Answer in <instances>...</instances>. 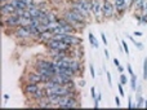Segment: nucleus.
Returning <instances> with one entry per match:
<instances>
[{
    "label": "nucleus",
    "instance_id": "20e7f679",
    "mask_svg": "<svg viewBox=\"0 0 147 110\" xmlns=\"http://www.w3.org/2000/svg\"><path fill=\"white\" fill-rule=\"evenodd\" d=\"M14 35L17 36V38L26 39V38H30V36H32V34H31L28 26H18V27L16 29V31H14Z\"/></svg>",
    "mask_w": 147,
    "mask_h": 110
},
{
    "label": "nucleus",
    "instance_id": "4c0bfd02",
    "mask_svg": "<svg viewBox=\"0 0 147 110\" xmlns=\"http://www.w3.org/2000/svg\"><path fill=\"white\" fill-rule=\"evenodd\" d=\"M142 106H145V108H147V100H143V105Z\"/></svg>",
    "mask_w": 147,
    "mask_h": 110
},
{
    "label": "nucleus",
    "instance_id": "c9c22d12",
    "mask_svg": "<svg viewBox=\"0 0 147 110\" xmlns=\"http://www.w3.org/2000/svg\"><path fill=\"white\" fill-rule=\"evenodd\" d=\"M105 54H106V58L109 60V58H110V54H109V51H107V49H106V51H105Z\"/></svg>",
    "mask_w": 147,
    "mask_h": 110
},
{
    "label": "nucleus",
    "instance_id": "f257e3e1",
    "mask_svg": "<svg viewBox=\"0 0 147 110\" xmlns=\"http://www.w3.org/2000/svg\"><path fill=\"white\" fill-rule=\"evenodd\" d=\"M63 18L67 21V22H70L74 27H78V26H83L85 25L86 22V17H84L83 14H80V13H78L76 10H74L70 8L69 10H65L63 12Z\"/></svg>",
    "mask_w": 147,
    "mask_h": 110
},
{
    "label": "nucleus",
    "instance_id": "f03ea898",
    "mask_svg": "<svg viewBox=\"0 0 147 110\" xmlns=\"http://www.w3.org/2000/svg\"><path fill=\"white\" fill-rule=\"evenodd\" d=\"M45 45L48 47V49H59V51L66 52H70V49H71V45H69L63 40H58V39H49L45 43Z\"/></svg>",
    "mask_w": 147,
    "mask_h": 110
},
{
    "label": "nucleus",
    "instance_id": "473e14b6",
    "mask_svg": "<svg viewBox=\"0 0 147 110\" xmlns=\"http://www.w3.org/2000/svg\"><path fill=\"white\" fill-rule=\"evenodd\" d=\"M115 104H116V106H120V98L117 96L115 97Z\"/></svg>",
    "mask_w": 147,
    "mask_h": 110
},
{
    "label": "nucleus",
    "instance_id": "aec40b11",
    "mask_svg": "<svg viewBox=\"0 0 147 110\" xmlns=\"http://www.w3.org/2000/svg\"><path fill=\"white\" fill-rule=\"evenodd\" d=\"M130 86H132V90H137V77L134 75H130Z\"/></svg>",
    "mask_w": 147,
    "mask_h": 110
},
{
    "label": "nucleus",
    "instance_id": "4468645a",
    "mask_svg": "<svg viewBox=\"0 0 147 110\" xmlns=\"http://www.w3.org/2000/svg\"><path fill=\"white\" fill-rule=\"evenodd\" d=\"M71 9H74V10H76V12H78V13H80V14H83V16H84V17H86V18H88V17H89V16H90V14H89V13H88V12H86V10H85V9H84V8H83V7H81V5H80V4H78V3H74V4L71 5Z\"/></svg>",
    "mask_w": 147,
    "mask_h": 110
},
{
    "label": "nucleus",
    "instance_id": "c85d7f7f",
    "mask_svg": "<svg viewBox=\"0 0 147 110\" xmlns=\"http://www.w3.org/2000/svg\"><path fill=\"white\" fill-rule=\"evenodd\" d=\"M106 74H107V80H109V84L111 86V84H112V80H111V74H110V71H106Z\"/></svg>",
    "mask_w": 147,
    "mask_h": 110
},
{
    "label": "nucleus",
    "instance_id": "58836bf2",
    "mask_svg": "<svg viewBox=\"0 0 147 110\" xmlns=\"http://www.w3.org/2000/svg\"><path fill=\"white\" fill-rule=\"evenodd\" d=\"M117 69H119V71H120V73H123V71H124V69H123L121 66H119V67H117Z\"/></svg>",
    "mask_w": 147,
    "mask_h": 110
},
{
    "label": "nucleus",
    "instance_id": "5701e85b",
    "mask_svg": "<svg viewBox=\"0 0 147 110\" xmlns=\"http://www.w3.org/2000/svg\"><path fill=\"white\" fill-rule=\"evenodd\" d=\"M26 10H27V9H16L14 14L20 16V17H23V16H25V13H26Z\"/></svg>",
    "mask_w": 147,
    "mask_h": 110
},
{
    "label": "nucleus",
    "instance_id": "2eb2a0df",
    "mask_svg": "<svg viewBox=\"0 0 147 110\" xmlns=\"http://www.w3.org/2000/svg\"><path fill=\"white\" fill-rule=\"evenodd\" d=\"M10 3L16 9H28V5L25 3V0H10Z\"/></svg>",
    "mask_w": 147,
    "mask_h": 110
},
{
    "label": "nucleus",
    "instance_id": "9b49d317",
    "mask_svg": "<svg viewBox=\"0 0 147 110\" xmlns=\"http://www.w3.org/2000/svg\"><path fill=\"white\" fill-rule=\"evenodd\" d=\"M67 53H69V52H66V51H59V49H49V54H51V57L53 60L63 58L65 56H67Z\"/></svg>",
    "mask_w": 147,
    "mask_h": 110
},
{
    "label": "nucleus",
    "instance_id": "f8f14e48",
    "mask_svg": "<svg viewBox=\"0 0 147 110\" xmlns=\"http://www.w3.org/2000/svg\"><path fill=\"white\" fill-rule=\"evenodd\" d=\"M78 4H80L89 14H92V0H76Z\"/></svg>",
    "mask_w": 147,
    "mask_h": 110
},
{
    "label": "nucleus",
    "instance_id": "a211bd4d",
    "mask_svg": "<svg viewBox=\"0 0 147 110\" xmlns=\"http://www.w3.org/2000/svg\"><path fill=\"white\" fill-rule=\"evenodd\" d=\"M88 36H89V41H90L92 47H93V48H98V41H97V39L94 38L93 34L89 33V34H88Z\"/></svg>",
    "mask_w": 147,
    "mask_h": 110
},
{
    "label": "nucleus",
    "instance_id": "ddd939ff",
    "mask_svg": "<svg viewBox=\"0 0 147 110\" xmlns=\"http://www.w3.org/2000/svg\"><path fill=\"white\" fill-rule=\"evenodd\" d=\"M52 36H53V33L48 30V31H44V33H40L38 38H39V41H43V43L45 44L49 39H52Z\"/></svg>",
    "mask_w": 147,
    "mask_h": 110
},
{
    "label": "nucleus",
    "instance_id": "f3484780",
    "mask_svg": "<svg viewBox=\"0 0 147 110\" xmlns=\"http://www.w3.org/2000/svg\"><path fill=\"white\" fill-rule=\"evenodd\" d=\"M114 7L119 13H123L124 10H127V7L124 4V0H114Z\"/></svg>",
    "mask_w": 147,
    "mask_h": 110
},
{
    "label": "nucleus",
    "instance_id": "7ed1b4c3",
    "mask_svg": "<svg viewBox=\"0 0 147 110\" xmlns=\"http://www.w3.org/2000/svg\"><path fill=\"white\" fill-rule=\"evenodd\" d=\"M92 13L97 20H102L103 16V1L101 0H92Z\"/></svg>",
    "mask_w": 147,
    "mask_h": 110
},
{
    "label": "nucleus",
    "instance_id": "7c9ffc66",
    "mask_svg": "<svg viewBox=\"0 0 147 110\" xmlns=\"http://www.w3.org/2000/svg\"><path fill=\"white\" fill-rule=\"evenodd\" d=\"M90 92H92V97H93V98H96V87H92Z\"/></svg>",
    "mask_w": 147,
    "mask_h": 110
},
{
    "label": "nucleus",
    "instance_id": "f704fd0d",
    "mask_svg": "<svg viewBox=\"0 0 147 110\" xmlns=\"http://www.w3.org/2000/svg\"><path fill=\"white\" fill-rule=\"evenodd\" d=\"M114 62H115V65H116L117 67L120 66V62H119V60H117V58H115V60H114Z\"/></svg>",
    "mask_w": 147,
    "mask_h": 110
},
{
    "label": "nucleus",
    "instance_id": "bb28decb",
    "mask_svg": "<svg viewBox=\"0 0 147 110\" xmlns=\"http://www.w3.org/2000/svg\"><path fill=\"white\" fill-rule=\"evenodd\" d=\"M123 47H124V51H125V53H127V54H129V48H128V45H127V43H125V41H123Z\"/></svg>",
    "mask_w": 147,
    "mask_h": 110
},
{
    "label": "nucleus",
    "instance_id": "6e6552de",
    "mask_svg": "<svg viewBox=\"0 0 147 110\" xmlns=\"http://www.w3.org/2000/svg\"><path fill=\"white\" fill-rule=\"evenodd\" d=\"M36 67H43V69H49L56 71V65H54V61H47V60H39L36 62Z\"/></svg>",
    "mask_w": 147,
    "mask_h": 110
},
{
    "label": "nucleus",
    "instance_id": "cd10ccee",
    "mask_svg": "<svg viewBox=\"0 0 147 110\" xmlns=\"http://www.w3.org/2000/svg\"><path fill=\"white\" fill-rule=\"evenodd\" d=\"M117 87H119V92H120V95L124 96V90H123V83H120V84L117 86Z\"/></svg>",
    "mask_w": 147,
    "mask_h": 110
},
{
    "label": "nucleus",
    "instance_id": "412c9836",
    "mask_svg": "<svg viewBox=\"0 0 147 110\" xmlns=\"http://www.w3.org/2000/svg\"><path fill=\"white\" fill-rule=\"evenodd\" d=\"M47 18H48L49 22H54V21H57L56 14H54V13H47Z\"/></svg>",
    "mask_w": 147,
    "mask_h": 110
},
{
    "label": "nucleus",
    "instance_id": "4be33fe9",
    "mask_svg": "<svg viewBox=\"0 0 147 110\" xmlns=\"http://www.w3.org/2000/svg\"><path fill=\"white\" fill-rule=\"evenodd\" d=\"M143 79H147V58L143 61Z\"/></svg>",
    "mask_w": 147,
    "mask_h": 110
},
{
    "label": "nucleus",
    "instance_id": "e433bc0d",
    "mask_svg": "<svg viewBox=\"0 0 147 110\" xmlns=\"http://www.w3.org/2000/svg\"><path fill=\"white\" fill-rule=\"evenodd\" d=\"M136 35H137V36H141V35H142V33H140V31H136Z\"/></svg>",
    "mask_w": 147,
    "mask_h": 110
},
{
    "label": "nucleus",
    "instance_id": "a878e982",
    "mask_svg": "<svg viewBox=\"0 0 147 110\" xmlns=\"http://www.w3.org/2000/svg\"><path fill=\"white\" fill-rule=\"evenodd\" d=\"M89 69H90L92 78H96V73H94V67H93V65H89Z\"/></svg>",
    "mask_w": 147,
    "mask_h": 110
},
{
    "label": "nucleus",
    "instance_id": "9d476101",
    "mask_svg": "<svg viewBox=\"0 0 147 110\" xmlns=\"http://www.w3.org/2000/svg\"><path fill=\"white\" fill-rule=\"evenodd\" d=\"M40 90V86L39 84H35V83H27V84L23 87V92L27 93L28 96H31L32 93H35L36 91Z\"/></svg>",
    "mask_w": 147,
    "mask_h": 110
},
{
    "label": "nucleus",
    "instance_id": "ea45409f",
    "mask_svg": "<svg viewBox=\"0 0 147 110\" xmlns=\"http://www.w3.org/2000/svg\"><path fill=\"white\" fill-rule=\"evenodd\" d=\"M133 1H134V0H133Z\"/></svg>",
    "mask_w": 147,
    "mask_h": 110
},
{
    "label": "nucleus",
    "instance_id": "1a4fd4ad",
    "mask_svg": "<svg viewBox=\"0 0 147 110\" xmlns=\"http://www.w3.org/2000/svg\"><path fill=\"white\" fill-rule=\"evenodd\" d=\"M26 80H27V83H35V84H40V83H43L41 75L39 74L38 71L30 73V74L27 75V78H26Z\"/></svg>",
    "mask_w": 147,
    "mask_h": 110
},
{
    "label": "nucleus",
    "instance_id": "0eeeda50",
    "mask_svg": "<svg viewBox=\"0 0 147 110\" xmlns=\"http://www.w3.org/2000/svg\"><path fill=\"white\" fill-rule=\"evenodd\" d=\"M1 14H5V16H10V14H14L16 12V8L13 7V4L10 1H7V3H1Z\"/></svg>",
    "mask_w": 147,
    "mask_h": 110
},
{
    "label": "nucleus",
    "instance_id": "dca6fc26",
    "mask_svg": "<svg viewBox=\"0 0 147 110\" xmlns=\"http://www.w3.org/2000/svg\"><path fill=\"white\" fill-rule=\"evenodd\" d=\"M36 104H38V106L39 108H53V104L51 103V101L48 100V97H43L41 100H39V101H36Z\"/></svg>",
    "mask_w": 147,
    "mask_h": 110
},
{
    "label": "nucleus",
    "instance_id": "c756f323",
    "mask_svg": "<svg viewBox=\"0 0 147 110\" xmlns=\"http://www.w3.org/2000/svg\"><path fill=\"white\" fill-rule=\"evenodd\" d=\"M101 36H102V40H103V44L105 45H107V39H106V35H105L103 33L101 34Z\"/></svg>",
    "mask_w": 147,
    "mask_h": 110
},
{
    "label": "nucleus",
    "instance_id": "39448f33",
    "mask_svg": "<svg viewBox=\"0 0 147 110\" xmlns=\"http://www.w3.org/2000/svg\"><path fill=\"white\" fill-rule=\"evenodd\" d=\"M115 7L114 3H111L110 0H103V16L106 18H110L115 14Z\"/></svg>",
    "mask_w": 147,
    "mask_h": 110
},
{
    "label": "nucleus",
    "instance_id": "b1692460",
    "mask_svg": "<svg viewBox=\"0 0 147 110\" xmlns=\"http://www.w3.org/2000/svg\"><path fill=\"white\" fill-rule=\"evenodd\" d=\"M147 12V0H145L142 4V8H141V14H145Z\"/></svg>",
    "mask_w": 147,
    "mask_h": 110
},
{
    "label": "nucleus",
    "instance_id": "393cba45",
    "mask_svg": "<svg viewBox=\"0 0 147 110\" xmlns=\"http://www.w3.org/2000/svg\"><path fill=\"white\" fill-rule=\"evenodd\" d=\"M120 83H123V84H127L128 83V78L125 77L123 73H121V75H120Z\"/></svg>",
    "mask_w": 147,
    "mask_h": 110
},
{
    "label": "nucleus",
    "instance_id": "72a5a7b5",
    "mask_svg": "<svg viewBox=\"0 0 147 110\" xmlns=\"http://www.w3.org/2000/svg\"><path fill=\"white\" fill-rule=\"evenodd\" d=\"M128 106H129V108H133V104H132V98H129V100H128Z\"/></svg>",
    "mask_w": 147,
    "mask_h": 110
},
{
    "label": "nucleus",
    "instance_id": "6ab92c4d",
    "mask_svg": "<svg viewBox=\"0 0 147 110\" xmlns=\"http://www.w3.org/2000/svg\"><path fill=\"white\" fill-rule=\"evenodd\" d=\"M143 1H145V0H134V1H133V5H132V7L134 8L136 10H141Z\"/></svg>",
    "mask_w": 147,
    "mask_h": 110
},
{
    "label": "nucleus",
    "instance_id": "2f4dec72",
    "mask_svg": "<svg viewBox=\"0 0 147 110\" xmlns=\"http://www.w3.org/2000/svg\"><path fill=\"white\" fill-rule=\"evenodd\" d=\"M128 71H129L130 75H134V73H133V70H132V66H130L129 64H128Z\"/></svg>",
    "mask_w": 147,
    "mask_h": 110
},
{
    "label": "nucleus",
    "instance_id": "423d86ee",
    "mask_svg": "<svg viewBox=\"0 0 147 110\" xmlns=\"http://www.w3.org/2000/svg\"><path fill=\"white\" fill-rule=\"evenodd\" d=\"M21 22V17L17 14H10L7 16L4 20V23L8 26V27H18Z\"/></svg>",
    "mask_w": 147,
    "mask_h": 110
}]
</instances>
